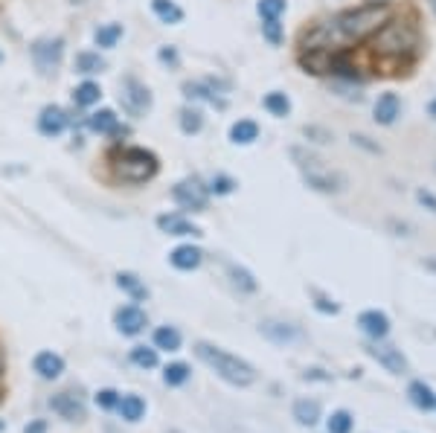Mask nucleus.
Instances as JSON below:
<instances>
[{
  "mask_svg": "<svg viewBox=\"0 0 436 433\" xmlns=\"http://www.w3.org/2000/svg\"><path fill=\"white\" fill-rule=\"evenodd\" d=\"M387 21H390L387 4H364L358 9H347L329 18L317 29H311V35H305V47L308 53H332L340 47H349L372 33H378Z\"/></svg>",
  "mask_w": 436,
  "mask_h": 433,
  "instance_id": "f257e3e1",
  "label": "nucleus"
},
{
  "mask_svg": "<svg viewBox=\"0 0 436 433\" xmlns=\"http://www.w3.org/2000/svg\"><path fill=\"white\" fill-rule=\"evenodd\" d=\"M419 47V29L413 21H387L378 29V38H376V58L381 61H410V55Z\"/></svg>",
  "mask_w": 436,
  "mask_h": 433,
  "instance_id": "f03ea898",
  "label": "nucleus"
},
{
  "mask_svg": "<svg viewBox=\"0 0 436 433\" xmlns=\"http://www.w3.org/2000/svg\"><path fill=\"white\" fill-rule=\"evenodd\" d=\"M195 355L212 369L218 378H224L233 387H247V384H254V378H256L254 366L247 361H241V358H236V355H230L224 349H218L212 344H204V340L195 346Z\"/></svg>",
  "mask_w": 436,
  "mask_h": 433,
  "instance_id": "7ed1b4c3",
  "label": "nucleus"
},
{
  "mask_svg": "<svg viewBox=\"0 0 436 433\" xmlns=\"http://www.w3.org/2000/svg\"><path fill=\"white\" fill-rule=\"evenodd\" d=\"M114 172L126 183H143L158 172V160H154V154L146 148H126L122 154H116Z\"/></svg>",
  "mask_w": 436,
  "mask_h": 433,
  "instance_id": "20e7f679",
  "label": "nucleus"
},
{
  "mask_svg": "<svg viewBox=\"0 0 436 433\" xmlns=\"http://www.w3.org/2000/svg\"><path fill=\"white\" fill-rule=\"evenodd\" d=\"M294 154V160H300V169H303V175H305V180H308V187H315V190H320V192H337L340 190V180L334 172H329L315 154H305V151H300V148H294L291 151Z\"/></svg>",
  "mask_w": 436,
  "mask_h": 433,
  "instance_id": "39448f33",
  "label": "nucleus"
},
{
  "mask_svg": "<svg viewBox=\"0 0 436 433\" xmlns=\"http://www.w3.org/2000/svg\"><path fill=\"white\" fill-rule=\"evenodd\" d=\"M61 58H65V38H38L33 44V61L41 76L55 73Z\"/></svg>",
  "mask_w": 436,
  "mask_h": 433,
  "instance_id": "423d86ee",
  "label": "nucleus"
},
{
  "mask_svg": "<svg viewBox=\"0 0 436 433\" xmlns=\"http://www.w3.org/2000/svg\"><path fill=\"white\" fill-rule=\"evenodd\" d=\"M119 102H122V108H126V114H131V116H143L148 108H151V94H148V87L140 82V79H134V76H129L126 82H122V94H119Z\"/></svg>",
  "mask_w": 436,
  "mask_h": 433,
  "instance_id": "0eeeda50",
  "label": "nucleus"
},
{
  "mask_svg": "<svg viewBox=\"0 0 436 433\" xmlns=\"http://www.w3.org/2000/svg\"><path fill=\"white\" fill-rule=\"evenodd\" d=\"M172 195H175L178 207H183V209H192V212L207 209V187H204V183H201L198 177H186V180H180L178 187L172 190Z\"/></svg>",
  "mask_w": 436,
  "mask_h": 433,
  "instance_id": "6e6552de",
  "label": "nucleus"
},
{
  "mask_svg": "<svg viewBox=\"0 0 436 433\" xmlns=\"http://www.w3.org/2000/svg\"><path fill=\"white\" fill-rule=\"evenodd\" d=\"M366 352L376 358L387 373H393V376H401V373H408V358L401 355V349H396V346H390V344H381V340H376L372 346H366Z\"/></svg>",
  "mask_w": 436,
  "mask_h": 433,
  "instance_id": "1a4fd4ad",
  "label": "nucleus"
},
{
  "mask_svg": "<svg viewBox=\"0 0 436 433\" xmlns=\"http://www.w3.org/2000/svg\"><path fill=\"white\" fill-rule=\"evenodd\" d=\"M50 407H53V413H58L65 422H82L85 419V401L79 398V395H73V393H58V395H53L50 398Z\"/></svg>",
  "mask_w": 436,
  "mask_h": 433,
  "instance_id": "9d476101",
  "label": "nucleus"
},
{
  "mask_svg": "<svg viewBox=\"0 0 436 433\" xmlns=\"http://www.w3.org/2000/svg\"><path fill=\"white\" fill-rule=\"evenodd\" d=\"M114 323H116V329H119L122 334L134 337V334H140V331L148 326V317H146L143 308H137V305H122L119 312L114 314Z\"/></svg>",
  "mask_w": 436,
  "mask_h": 433,
  "instance_id": "9b49d317",
  "label": "nucleus"
},
{
  "mask_svg": "<svg viewBox=\"0 0 436 433\" xmlns=\"http://www.w3.org/2000/svg\"><path fill=\"white\" fill-rule=\"evenodd\" d=\"M259 331L271 340V344L276 346H288V344H297V340H303V331L291 323H276V320H268L259 326Z\"/></svg>",
  "mask_w": 436,
  "mask_h": 433,
  "instance_id": "f8f14e48",
  "label": "nucleus"
},
{
  "mask_svg": "<svg viewBox=\"0 0 436 433\" xmlns=\"http://www.w3.org/2000/svg\"><path fill=\"white\" fill-rule=\"evenodd\" d=\"M65 128H67V114L61 111L58 105H47L41 111V116H38V131L44 137H58Z\"/></svg>",
  "mask_w": 436,
  "mask_h": 433,
  "instance_id": "ddd939ff",
  "label": "nucleus"
},
{
  "mask_svg": "<svg viewBox=\"0 0 436 433\" xmlns=\"http://www.w3.org/2000/svg\"><path fill=\"white\" fill-rule=\"evenodd\" d=\"M358 326L364 329V334L366 337H372V340H384L387 337V331H390V320H387V314L384 312H364L361 317H358Z\"/></svg>",
  "mask_w": 436,
  "mask_h": 433,
  "instance_id": "4468645a",
  "label": "nucleus"
},
{
  "mask_svg": "<svg viewBox=\"0 0 436 433\" xmlns=\"http://www.w3.org/2000/svg\"><path fill=\"white\" fill-rule=\"evenodd\" d=\"M33 369L38 373V378L53 381L65 373V361H61V355H55V352H38L36 361H33Z\"/></svg>",
  "mask_w": 436,
  "mask_h": 433,
  "instance_id": "2eb2a0df",
  "label": "nucleus"
},
{
  "mask_svg": "<svg viewBox=\"0 0 436 433\" xmlns=\"http://www.w3.org/2000/svg\"><path fill=\"white\" fill-rule=\"evenodd\" d=\"M169 262L178 268V270H195L201 262H204V253L201 247H192V244H180L169 253Z\"/></svg>",
  "mask_w": 436,
  "mask_h": 433,
  "instance_id": "dca6fc26",
  "label": "nucleus"
},
{
  "mask_svg": "<svg viewBox=\"0 0 436 433\" xmlns=\"http://www.w3.org/2000/svg\"><path fill=\"white\" fill-rule=\"evenodd\" d=\"M158 227L163 230V233H169V236H201V230L192 224V221H186L183 215H160L158 219Z\"/></svg>",
  "mask_w": 436,
  "mask_h": 433,
  "instance_id": "f3484780",
  "label": "nucleus"
},
{
  "mask_svg": "<svg viewBox=\"0 0 436 433\" xmlns=\"http://www.w3.org/2000/svg\"><path fill=\"white\" fill-rule=\"evenodd\" d=\"M294 419L300 424H305V427L317 424L320 422V401H315V398H300V401H294Z\"/></svg>",
  "mask_w": 436,
  "mask_h": 433,
  "instance_id": "a211bd4d",
  "label": "nucleus"
},
{
  "mask_svg": "<svg viewBox=\"0 0 436 433\" xmlns=\"http://www.w3.org/2000/svg\"><path fill=\"white\" fill-rule=\"evenodd\" d=\"M116 410H119V416L126 422H140L146 416V401L140 395H119Z\"/></svg>",
  "mask_w": 436,
  "mask_h": 433,
  "instance_id": "6ab92c4d",
  "label": "nucleus"
},
{
  "mask_svg": "<svg viewBox=\"0 0 436 433\" xmlns=\"http://www.w3.org/2000/svg\"><path fill=\"white\" fill-rule=\"evenodd\" d=\"M87 126H90V131H97V134H114V131L119 128V119H116L114 111L102 108V111H97V114H90Z\"/></svg>",
  "mask_w": 436,
  "mask_h": 433,
  "instance_id": "aec40b11",
  "label": "nucleus"
},
{
  "mask_svg": "<svg viewBox=\"0 0 436 433\" xmlns=\"http://www.w3.org/2000/svg\"><path fill=\"white\" fill-rule=\"evenodd\" d=\"M408 395L413 401V407H419V410H433L436 407V395H433V390L425 381H413L408 387Z\"/></svg>",
  "mask_w": 436,
  "mask_h": 433,
  "instance_id": "412c9836",
  "label": "nucleus"
},
{
  "mask_svg": "<svg viewBox=\"0 0 436 433\" xmlns=\"http://www.w3.org/2000/svg\"><path fill=\"white\" fill-rule=\"evenodd\" d=\"M398 97L396 94H384V97H378V102H376V119L381 122V126H393L396 122V116H398Z\"/></svg>",
  "mask_w": 436,
  "mask_h": 433,
  "instance_id": "4be33fe9",
  "label": "nucleus"
},
{
  "mask_svg": "<svg viewBox=\"0 0 436 433\" xmlns=\"http://www.w3.org/2000/svg\"><path fill=\"white\" fill-rule=\"evenodd\" d=\"M259 137V126L254 119H239L233 122V128H230V140L236 146H247V143H254Z\"/></svg>",
  "mask_w": 436,
  "mask_h": 433,
  "instance_id": "5701e85b",
  "label": "nucleus"
},
{
  "mask_svg": "<svg viewBox=\"0 0 436 433\" xmlns=\"http://www.w3.org/2000/svg\"><path fill=\"white\" fill-rule=\"evenodd\" d=\"M151 12L163 23H180L183 21V9L175 4V0H151Z\"/></svg>",
  "mask_w": 436,
  "mask_h": 433,
  "instance_id": "b1692460",
  "label": "nucleus"
},
{
  "mask_svg": "<svg viewBox=\"0 0 436 433\" xmlns=\"http://www.w3.org/2000/svg\"><path fill=\"white\" fill-rule=\"evenodd\" d=\"M105 70V58L99 53H79L76 55V73L93 76V73H102Z\"/></svg>",
  "mask_w": 436,
  "mask_h": 433,
  "instance_id": "393cba45",
  "label": "nucleus"
},
{
  "mask_svg": "<svg viewBox=\"0 0 436 433\" xmlns=\"http://www.w3.org/2000/svg\"><path fill=\"white\" fill-rule=\"evenodd\" d=\"M99 97H102V90H99V84H97V82H82V84L73 90V102H76V105H82V108H87V105H97V102H99Z\"/></svg>",
  "mask_w": 436,
  "mask_h": 433,
  "instance_id": "a878e982",
  "label": "nucleus"
},
{
  "mask_svg": "<svg viewBox=\"0 0 436 433\" xmlns=\"http://www.w3.org/2000/svg\"><path fill=\"white\" fill-rule=\"evenodd\" d=\"M183 94L190 97V99H207V102L215 105V108H224V105H227L224 99H218V94H212L207 84H198V82H186V84H183Z\"/></svg>",
  "mask_w": 436,
  "mask_h": 433,
  "instance_id": "bb28decb",
  "label": "nucleus"
},
{
  "mask_svg": "<svg viewBox=\"0 0 436 433\" xmlns=\"http://www.w3.org/2000/svg\"><path fill=\"white\" fill-rule=\"evenodd\" d=\"M154 346L158 349H166V352H178L180 349V331L172 329V326H163L154 331Z\"/></svg>",
  "mask_w": 436,
  "mask_h": 433,
  "instance_id": "cd10ccee",
  "label": "nucleus"
},
{
  "mask_svg": "<svg viewBox=\"0 0 436 433\" xmlns=\"http://www.w3.org/2000/svg\"><path fill=\"white\" fill-rule=\"evenodd\" d=\"M204 128V114L198 108H183L180 111V131L183 134H198Z\"/></svg>",
  "mask_w": 436,
  "mask_h": 433,
  "instance_id": "c85d7f7f",
  "label": "nucleus"
},
{
  "mask_svg": "<svg viewBox=\"0 0 436 433\" xmlns=\"http://www.w3.org/2000/svg\"><path fill=\"white\" fill-rule=\"evenodd\" d=\"M116 285L126 291V294H131L134 300H146L148 297V291H146V285L137 280L134 273H116Z\"/></svg>",
  "mask_w": 436,
  "mask_h": 433,
  "instance_id": "c756f323",
  "label": "nucleus"
},
{
  "mask_svg": "<svg viewBox=\"0 0 436 433\" xmlns=\"http://www.w3.org/2000/svg\"><path fill=\"white\" fill-rule=\"evenodd\" d=\"M97 44L99 47H105V50H111V47H116V41L122 38V23H105V26H99L97 29Z\"/></svg>",
  "mask_w": 436,
  "mask_h": 433,
  "instance_id": "7c9ffc66",
  "label": "nucleus"
},
{
  "mask_svg": "<svg viewBox=\"0 0 436 433\" xmlns=\"http://www.w3.org/2000/svg\"><path fill=\"white\" fill-rule=\"evenodd\" d=\"M262 105H265V111H268V114H273V116H288V111H291L288 97H285V94H276V90L265 97V102H262Z\"/></svg>",
  "mask_w": 436,
  "mask_h": 433,
  "instance_id": "2f4dec72",
  "label": "nucleus"
},
{
  "mask_svg": "<svg viewBox=\"0 0 436 433\" xmlns=\"http://www.w3.org/2000/svg\"><path fill=\"white\" fill-rule=\"evenodd\" d=\"M227 273H230V280H233L236 288H241V291H256L254 273H247L244 268H239V265H227Z\"/></svg>",
  "mask_w": 436,
  "mask_h": 433,
  "instance_id": "473e14b6",
  "label": "nucleus"
},
{
  "mask_svg": "<svg viewBox=\"0 0 436 433\" xmlns=\"http://www.w3.org/2000/svg\"><path fill=\"white\" fill-rule=\"evenodd\" d=\"M163 381H166L169 387L186 384V381H190V366H186V363H169V366L163 369Z\"/></svg>",
  "mask_w": 436,
  "mask_h": 433,
  "instance_id": "72a5a7b5",
  "label": "nucleus"
},
{
  "mask_svg": "<svg viewBox=\"0 0 436 433\" xmlns=\"http://www.w3.org/2000/svg\"><path fill=\"white\" fill-rule=\"evenodd\" d=\"M131 363L140 366V369H154V366H158V349L134 346V349H131Z\"/></svg>",
  "mask_w": 436,
  "mask_h": 433,
  "instance_id": "f704fd0d",
  "label": "nucleus"
},
{
  "mask_svg": "<svg viewBox=\"0 0 436 433\" xmlns=\"http://www.w3.org/2000/svg\"><path fill=\"white\" fill-rule=\"evenodd\" d=\"M326 427H329V433H349V430H352V416H349L347 410H334V413L329 416Z\"/></svg>",
  "mask_w": 436,
  "mask_h": 433,
  "instance_id": "c9c22d12",
  "label": "nucleus"
},
{
  "mask_svg": "<svg viewBox=\"0 0 436 433\" xmlns=\"http://www.w3.org/2000/svg\"><path fill=\"white\" fill-rule=\"evenodd\" d=\"M285 0H259V15L265 18V21H271V18H279V15H283L285 12Z\"/></svg>",
  "mask_w": 436,
  "mask_h": 433,
  "instance_id": "e433bc0d",
  "label": "nucleus"
},
{
  "mask_svg": "<svg viewBox=\"0 0 436 433\" xmlns=\"http://www.w3.org/2000/svg\"><path fill=\"white\" fill-rule=\"evenodd\" d=\"M311 297L317 300V302H315V305H317V312H323V314H337V312H340V305H337L334 300H329L326 294H320L317 288H311Z\"/></svg>",
  "mask_w": 436,
  "mask_h": 433,
  "instance_id": "4c0bfd02",
  "label": "nucleus"
},
{
  "mask_svg": "<svg viewBox=\"0 0 436 433\" xmlns=\"http://www.w3.org/2000/svg\"><path fill=\"white\" fill-rule=\"evenodd\" d=\"M262 35L271 41V44H279L283 41V26H279V18H271L262 23Z\"/></svg>",
  "mask_w": 436,
  "mask_h": 433,
  "instance_id": "58836bf2",
  "label": "nucleus"
},
{
  "mask_svg": "<svg viewBox=\"0 0 436 433\" xmlns=\"http://www.w3.org/2000/svg\"><path fill=\"white\" fill-rule=\"evenodd\" d=\"M233 177H227V175H215L212 177V183H209V190L215 192V195H227V192H233Z\"/></svg>",
  "mask_w": 436,
  "mask_h": 433,
  "instance_id": "ea45409f",
  "label": "nucleus"
},
{
  "mask_svg": "<svg viewBox=\"0 0 436 433\" xmlns=\"http://www.w3.org/2000/svg\"><path fill=\"white\" fill-rule=\"evenodd\" d=\"M97 405H99L102 410H114V407L119 405V393H116V390H99V393H97Z\"/></svg>",
  "mask_w": 436,
  "mask_h": 433,
  "instance_id": "a19ab883",
  "label": "nucleus"
},
{
  "mask_svg": "<svg viewBox=\"0 0 436 433\" xmlns=\"http://www.w3.org/2000/svg\"><path fill=\"white\" fill-rule=\"evenodd\" d=\"M158 58L163 61L166 67H178V61H180V58H178V50H175V47H160Z\"/></svg>",
  "mask_w": 436,
  "mask_h": 433,
  "instance_id": "79ce46f5",
  "label": "nucleus"
},
{
  "mask_svg": "<svg viewBox=\"0 0 436 433\" xmlns=\"http://www.w3.org/2000/svg\"><path fill=\"white\" fill-rule=\"evenodd\" d=\"M416 198H419V204H425L430 212H436V195H433V192H427V190H419V192H416Z\"/></svg>",
  "mask_w": 436,
  "mask_h": 433,
  "instance_id": "37998d69",
  "label": "nucleus"
},
{
  "mask_svg": "<svg viewBox=\"0 0 436 433\" xmlns=\"http://www.w3.org/2000/svg\"><path fill=\"white\" fill-rule=\"evenodd\" d=\"M23 433H47V422L44 419H36V422H29L23 427Z\"/></svg>",
  "mask_w": 436,
  "mask_h": 433,
  "instance_id": "c03bdc74",
  "label": "nucleus"
},
{
  "mask_svg": "<svg viewBox=\"0 0 436 433\" xmlns=\"http://www.w3.org/2000/svg\"><path fill=\"white\" fill-rule=\"evenodd\" d=\"M425 268H427L430 273H436V259H427V262H425Z\"/></svg>",
  "mask_w": 436,
  "mask_h": 433,
  "instance_id": "a18cd8bd",
  "label": "nucleus"
},
{
  "mask_svg": "<svg viewBox=\"0 0 436 433\" xmlns=\"http://www.w3.org/2000/svg\"><path fill=\"white\" fill-rule=\"evenodd\" d=\"M427 111H430V114L436 116V102H430V108H427Z\"/></svg>",
  "mask_w": 436,
  "mask_h": 433,
  "instance_id": "49530a36",
  "label": "nucleus"
},
{
  "mask_svg": "<svg viewBox=\"0 0 436 433\" xmlns=\"http://www.w3.org/2000/svg\"><path fill=\"white\" fill-rule=\"evenodd\" d=\"M0 430H4V422H0Z\"/></svg>",
  "mask_w": 436,
  "mask_h": 433,
  "instance_id": "de8ad7c7",
  "label": "nucleus"
},
{
  "mask_svg": "<svg viewBox=\"0 0 436 433\" xmlns=\"http://www.w3.org/2000/svg\"><path fill=\"white\" fill-rule=\"evenodd\" d=\"M0 61H4V55H0Z\"/></svg>",
  "mask_w": 436,
  "mask_h": 433,
  "instance_id": "09e8293b",
  "label": "nucleus"
},
{
  "mask_svg": "<svg viewBox=\"0 0 436 433\" xmlns=\"http://www.w3.org/2000/svg\"><path fill=\"white\" fill-rule=\"evenodd\" d=\"M172 433H178V430H172Z\"/></svg>",
  "mask_w": 436,
  "mask_h": 433,
  "instance_id": "8fccbe9b",
  "label": "nucleus"
}]
</instances>
